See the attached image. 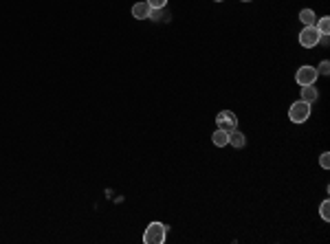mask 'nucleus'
Segmentation results:
<instances>
[{"instance_id":"17","label":"nucleus","mask_w":330,"mask_h":244,"mask_svg":"<svg viewBox=\"0 0 330 244\" xmlns=\"http://www.w3.org/2000/svg\"><path fill=\"white\" fill-rule=\"evenodd\" d=\"M328 42H330L328 35H322V38H319V44H322V47H328Z\"/></svg>"},{"instance_id":"6","label":"nucleus","mask_w":330,"mask_h":244,"mask_svg":"<svg viewBox=\"0 0 330 244\" xmlns=\"http://www.w3.org/2000/svg\"><path fill=\"white\" fill-rule=\"evenodd\" d=\"M150 4L145 2V0H141V2L132 4V16H134L136 20H148L150 18Z\"/></svg>"},{"instance_id":"10","label":"nucleus","mask_w":330,"mask_h":244,"mask_svg":"<svg viewBox=\"0 0 330 244\" xmlns=\"http://www.w3.org/2000/svg\"><path fill=\"white\" fill-rule=\"evenodd\" d=\"M211 141H214V145H216V147H225V145H229V132H225V130H216V132H214V136H211Z\"/></svg>"},{"instance_id":"19","label":"nucleus","mask_w":330,"mask_h":244,"mask_svg":"<svg viewBox=\"0 0 330 244\" xmlns=\"http://www.w3.org/2000/svg\"><path fill=\"white\" fill-rule=\"evenodd\" d=\"M216 2H222V0H216Z\"/></svg>"},{"instance_id":"18","label":"nucleus","mask_w":330,"mask_h":244,"mask_svg":"<svg viewBox=\"0 0 330 244\" xmlns=\"http://www.w3.org/2000/svg\"><path fill=\"white\" fill-rule=\"evenodd\" d=\"M242 2H251V0H242Z\"/></svg>"},{"instance_id":"12","label":"nucleus","mask_w":330,"mask_h":244,"mask_svg":"<svg viewBox=\"0 0 330 244\" xmlns=\"http://www.w3.org/2000/svg\"><path fill=\"white\" fill-rule=\"evenodd\" d=\"M319 213H322V218H324V220H330V202L328 200H324L322 202V207H319Z\"/></svg>"},{"instance_id":"15","label":"nucleus","mask_w":330,"mask_h":244,"mask_svg":"<svg viewBox=\"0 0 330 244\" xmlns=\"http://www.w3.org/2000/svg\"><path fill=\"white\" fill-rule=\"evenodd\" d=\"M317 73H319V75H328V73H330V62H326V60H324V62L319 64Z\"/></svg>"},{"instance_id":"2","label":"nucleus","mask_w":330,"mask_h":244,"mask_svg":"<svg viewBox=\"0 0 330 244\" xmlns=\"http://www.w3.org/2000/svg\"><path fill=\"white\" fill-rule=\"evenodd\" d=\"M308 117H311V104H306V101H295V104L288 108V119L293 121V123H306Z\"/></svg>"},{"instance_id":"1","label":"nucleus","mask_w":330,"mask_h":244,"mask_svg":"<svg viewBox=\"0 0 330 244\" xmlns=\"http://www.w3.org/2000/svg\"><path fill=\"white\" fill-rule=\"evenodd\" d=\"M167 236V227L163 222H150L148 229L143 231V242L145 244H163Z\"/></svg>"},{"instance_id":"14","label":"nucleus","mask_w":330,"mask_h":244,"mask_svg":"<svg viewBox=\"0 0 330 244\" xmlns=\"http://www.w3.org/2000/svg\"><path fill=\"white\" fill-rule=\"evenodd\" d=\"M161 16H163V9H150V18H148V20H154V22H159Z\"/></svg>"},{"instance_id":"8","label":"nucleus","mask_w":330,"mask_h":244,"mask_svg":"<svg viewBox=\"0 0 330 244\" xmlns=\"http://www.w3.org/2000/svg\"><path fill=\"white\" fill-rule=\"evenodd\" d=\"M229 145L231 147H238V150H240V147H245L247 145V136L245 134H242V132L240 130H231L229 132Z\"/></svg>"},{"instance_id":"5","label":"nucleus","mask_w":330,"mask_h":244,"mask_svg":"<svg viewBox=\"0 0 330 244\" xmlns=\"http://www.w3.org/2000/svg\"><path fill=\"white\" fill-rule=\"evenodd\" d=\"M319 73L317 68H313V66H302V68L295 73V81L299 86H313L315 81H317Z\"/></svg>"},{"instance_id":"4","label":"nucleus","mask_w":330,"mask_h":244,"mask_svg":"<svg viewBox=\"0 0 330 244\" xmlns=\"http://www.w3.org/2000/svg\"><path fill=\"white\" fill-rule=\"evenodd\" d=\"M216 125L218 130H225V132H231L238 128V117L231 113V110H220L216 115Z\"/></svg>"},{"instance_id":"9","label":"nucleus","mask_w":330,"mask_h":244,"mask_svg":"<svg viewBox=\"0 0 330 244\" xmlns=\"http://www.w3.org/2000/svg\"><path fill=\"white\" fill-rule=\"evenodd\" d=\"M299 22H302L304 27H313V24L317 22V16H315L313 9H302V11H299Z\"/></svg>"},{"instance_id":"13","label":"nucleus","mask_w":330,"mask_h":244,"mask_svg":"<svg viewBox=\"0 0 330 244\" xmlns=\"http://www.w3.org/2000/svg\"><path fill=\"white\" fill-rule=\"evenodd\" d=\"M145 2H148L152 9H165L167 0H145Z\"/></svg>"},{"instance_id":"16","label":"nucleus","mask_w":330,"mask_h":244,"mask_svg":"<svg viewBox=\"0 0 330 244\" xmlns=\"http://www.w3.org/2000/svg\"><path fill=\"white\" fill-rule=\"evenodd\" d=\"M319 165H322L324 170H328V167H330V154H328V152H324V154H322V159H319Z\"/></svg>"},{"instance_id":"7","label":"nucleus","mask_w":330,"mask_h":244,"mask_svg":"<svg viewBox=\"0 0 330 244\" xmlns=\"http://www.w3.org/2000/svg\"><path fill=\"white\" fill-rule=\"evenodd\" d=\"M319 99V90L313 86H302V101H306V104H315V101Z\"/></svg>"},{"instance_id":"11","label":"nucleus","mask_w":330,"mask_h":244,"mask_svg":"<svg viewBox=\"0 0 330 244\" xmlns=\"http://www.w3.org/2000/svg\"><path fill=\"white\" fill-rule=\"evenodd\" d=\"M315 27H317V31L322 33V35H328V33H330V18H328V16L319 18L317 22H315Z\"/></svg>"},{"instance_id":"3","label":"nucleus","mask_w":330,"mask_h":244,"mask_svg":"<svg viewBox=\"0 0 330 244\" xmlns=\"http://www.w3.org/2000/svg\"><path fill=\"white\" fill-rule=\"evenodd\" d=\"M319 38H322V33L317 31V27H304L302 31H299V44H302L304 49H313L319 44Z\"/></svg>"}]
</instances>
